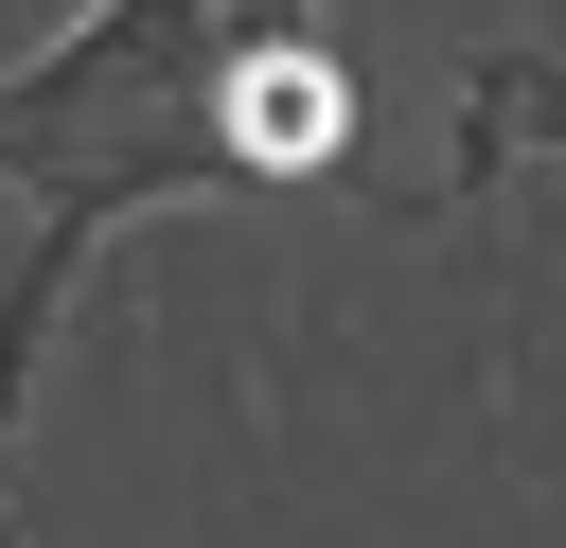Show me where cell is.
<instances>
[{
    "mask_svg": "<svg viewBox=\"0 0 566 548\" xmlns=\"http://www.w3.org/2000/svg\"><path fill=\"white\" fill-rule=\"evenodd\" d=\"M265 0H88L35 71H0V194L35 212H177V194H265L230 124V53Z\"/></svg>",
    "mask_w": 566,
    "mask_h": 548,
    "instance_id": "cell-1",
    "label": "cell"
},
{
    "mask_svg": "<svg viewBox=\"0 0 566 548\" xmlns=\"http://www.w3.org/2000/svg\"><path fill=\"white\" fill-rule=\"evenodd\" d=\"M88 212H35V247H0V460H18V407H35V354H53V318H71V283H88Z\"/></svg>",
    "mask_w": 566,
    "mask_h": 548,
    "instance_id": "cell-2",
    "label": "cell"
},
{
    "mask_svg": "<svg viewBox=\"0 0 566 548\" xmlns=\"http://www.w3.org/2000/svg\"><path fill=\"white\" fill-rule=\"evenodd\" d=\"M513 159H566V53H478V106H460V194H495Z\"/></svg>",
    "mask_w": 566,
    "mask_h": 548,
    "instance_id": "cell-3",
    "label": "cell"
}]
</instances>
